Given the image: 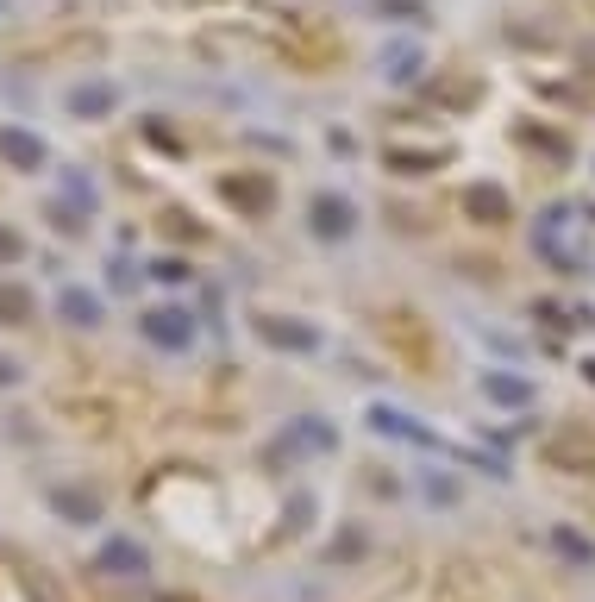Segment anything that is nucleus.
Segmentation results:
<instances>
[{"mask_svg":"<svg viewBox=\"0 0 595 602\" xmlns=\"http://www.w3.org/2000/svg\"><path fill=\"white\" fill-rule=\"evenodd\" d=\"M570 226H583L577 207H552V214L539 220V251H545L558 270H583V264H589V245L570 239Z\"/></svg>","mask_w":595,"mask_h":602,"instance_id":"obj_1","label":"nucleus"},{"mask_svg":"<svg viewBox=\"0 0 595 602\" xmlns=\"http://www.w3.org/2000/svg\"><path fill=\"white\" fill-rule=\"evenodd\" d=\"M138 333H145L157 352H188V339H195V320H188V308L163 301V308H145V314H138Z\"/></svg>","mask_w":595,"mask_h":602,"instance_id":"obj_2","label":"nucleus"},{"mask_svg":"<svg viewBox=\"0 0 595 602\" xmlns=\"http://www.w3.org/2000/svg\"><path fill=\"white\" fill-rule=\"evenodd\" d=\"M307 226H314L320 239L339 245V239H351V233H357V207H351L345 195H314V201H307Z\"/></svg>","mask_w":595,"mask_h":602,"instance_id":"obj_3","label":"nucleus"},{"mask_svg":"<svg viewBox=\"0 0 595 602\" xmlns=\"http://www.w3.org/2000/svg\"><path fill=\"white\" fill-rule=\"evenodd\" d=\"M257 339L276 352H320V333L307 320H282V314H257Z\"/></svg>","mask_w":595,"mask_h":602,"instance_id":"obj_4","label":"nucleus"},{"mask_svg":"<svg viewBox=\"0 0 595 602\" xmlns=\"http://www.w3.org/2000/svg\"><path fill=\"white\" fill-rule=\"evenodd\" d=\"M0 157L13 170H44V138L26 132V126H0Z\"/></svg>","mask_w":595,"mask_h":602,"instance_id":"obj_5","label":"nucleus"},{"mask_svg":"<svg viewBox=\"0 0 595 602\" xmlns=\"http://www.w3.org/2000/svg\"><path fill=\"white\" fill-rule=\"evenodd\" d=\"M226 201L245 207V214H270L276 182H270V176H226Z\"/></svg>","mask_w":595,"mask_h":602,"instance_id":"obj_6","label":"nucleus"},{"mask_svg":"<svg viewBox=\"0 0 595 602\" xmlns=\"http://www.w3.org/2000/svg\"><path fill=\"white\" fill-rule=\"evenodd\" d=\"M370 427H376V433H389V439H414V446H433V433H426L420 421H408V414H395V408H370Z\"/></svg>","mask_w":595,"mask_h":602,"instance_id":"obj_7","label":"nucleus"},{"mask_svg":"<svg viewBox=\"0 0 595 602\" xmlns=\"http://www.w3.org/2000/svg\"><path fill=\"white\" fill-rule=\"evenodd\" d=\"M483 396H489V402H502V408H527V402H533V389L520 383V377H508V370H489V377H483Z\"/></svg>","mask_w":595,"mask_h":602,"instance_id":"obj_8","label":"nucleus"},{"mask_svg":"<svg viewBox=\"0 0 595 602\" xmlns=\"http://www.w3.org/2000/svg\"><path fill=\"white\" fill-rule=\"evenodd\" d=\"M282 446H307V452H339V433H332L326 421H295L289 433H282Z\"/></svg>","mask_w":595,"mask_h":602,"instance_id":"obj_9","label":"nucleus"},{"mask_svg":"<svg viewBox=\"0 0 595 602\" xmlns=\"http://www.w3.org/2000/svg\"><path fill=\"white\" fill-rule=\"evenodd\" d=\"M464 207H470V220H489V226L508 220V195H502V189H470Z\"/></svg>","mask_w":595,"mask_h":602,"instance_id":"obj_10","label":"nucleus"},{"mask_svg":"<svg viewBox=\"0 0 595 602\" xmlns=\"http://www.w3.org/2000/svg\"><path fill=\"white\" fill-rule=\"evenodd\" d=\"M0 320H7V327H26L32 320V295L19 283H0Z\"/></svg>","mask_w":595,"mask_h":602,"instance_id":"obj_11","label":"nucleus"},{"mask_svg":"<svg viewBox=\"0 0 595 602\" xmlns=\"http://www.w3.org/2000/svg\"><path fill=\"white\" fill-rule=\"evenodd\" d=\"M107 107H113V88H76V95H69V113H76V120H101Z\"/></svg>","mask_w":595,"mask_h":602,"instance_id":"obj_12","label":"nucleus"},{"mask_svg":"<svg viewBox=\"0 0 595 602\" xmlns=\"http://www.w3.org/2000/svg\"><path fill=\"white\" fill-rule=\"evenodd\" d=\"M383 76L389 82H414L420 76V44H395V57H383Z\"/></svg>","mask_w":595,"mask_h":602,"instance_id":"obj_13","label":"nucleus"},{"mask_svg":"<svg viewBox=\"0 0 595 602\" xmlns=\"http://www.w3.org/2000/svg\"><path fill=\"white\" fill-rule=\"evenodd\" d=\"M101 565L107 571H145V552H138L132 540H107L101 546Z\"/></svg>","mask_w":595,"mask_h":602,"instance_id":"obj_14","label":"nucleus"},{"mask_svg":"<svg viewBox=\"0 0 595 602\" xmlns=\"http://www.w3.org/2000/svg\"><path fill=\"white\" fill-rule=\"evenodd\" d=\"M51 502H57V515H63V521H94V515H101V502L82 496V490H57Z\"/></svg>","mask_w":595,"mask_h":602,"instance_id":"obj_15","label":"nucleus"},{"mask_svg":"<svg viewBox=\"0 0 595 602\" xmlns=\"http://www.w3.org/2000/svg\"><path fill=\"white\" fill-rule=\"evenodd\" d=\"M63 320H76V327H94V320H101V301L82 295V289H69V295H63Z\"/></svg>","mask_w":595,"mask_h":602,"instance_id":"obj_16","label":"nucleus"},{"mask_svg":"<svg viewBox=\"0 0 595 602\" xmlns=\"http://www.w3.org/2000/svg\"><path fill=\"white\" fill-rule=\"evenodd\" d=\"M445 157H451V151H389V170H408V176H414V170H439Z\"/></svg>","mask_w":595,"mask_h":602,"instance_id":"obj_17","label":"nucleus"},{"mask_svg":"<svg viewBox=\"0 0 595 602\" xmlns=\"http://www.w3.org/2000/svg\"><path fill=\"white\" fill-rule=\"evenodd\" d=\"M552 546L564 552V559H577V565H589V559H595V546H589L583 534H570V527H558V534H552Z\"/></svg>","mask_w":595,"mask_h":602,"instance_id":"obj_18","label":"nucleus"},{"mask_svg":"<svg viewBox=\"0 0 595 602\" xmlns=\"http://www.w3.org/2000/svg\"><path fill=\"white\" fill-rule=\"evenodd\" d=\"M19 251H26V239H19V233H13V226H7V220H0V264H13V258H19Z\"/></svg>","mask_w":595,"mask_h":602,"instance_id":"obj_19","label":"nucleus"},{"mask_svg":"<svg viewBox=\"0 0 595 602\" xmlns=\"http://www.w3.org/2000/svg\"><path fill=\"white\" fill-rule=\"evenodd\" d=\"M376 13H395V19H414V13H426V0H376Z\"/></svg>","mask_w":595,"mask_h":602,"instance_id":"obj_20","label":"nucleus"},{"mask_svg":"<svg viewBox=\"0 0 595 602\" xmlns=\"http://www.w3.org/2000/svg\"><path fill=\"white\" fill-rule=\"evenodd\" d=\"M426 496H433V502H458V483H445V477H426Z\"/></svg>","mask_w":595,"mask_h":602,"instance_id":"obj_21","label":"nucleus"},{"mask_svg":"<svg viewBox=\"0 0 595 602\" xmlns=\"http://www.w3.org/2000/svg\"><path fill=\"white\" fill-rule=\"evenodd\" d=\"M163 226H170L176 239H201V226H195V220H182V214H163Z\"/></svg>","mask_w":595,"mask_h":602,"instance_id":"obj_22","label":"nucleus"}]
</instances>
